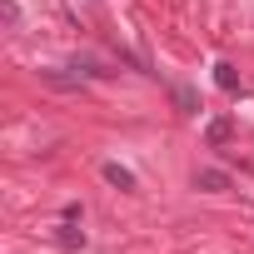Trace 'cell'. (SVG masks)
<instances>
[{"mask_svg": "<svg viewBox=\"0 0 254 254\" xmlns=\"http://www.w3.org/2000/svg\"><path fill=\"white\" fill-rule=\"evenodd\" d=\"M229 185H234V180H229L224 170H199V175H194V190H209V194H219V190H229Z\"/></svg>", "mask_w": 254, "mask_h": 254, "instance_id": "obj_1", "label": "cell"}, {"mask_svg": "<svg viewBox=\"0 0 254 254\" xmlns=\"http://www.w3.org/2000/svg\"><path fill=\"white\" fill-rule=\"evenodd\" d=\"M229 135H234V125H229V115H219V120H209V130H204V140L219 150V145H229Z\"/></svg>", "mask_w": 254, "mask_h": 254, "instance_id": "obj_2", "label": "cell"}, {"mask_svg": "<svg viewBox=\"0 0 254 254\" xmlns=\"http://www.w3.org/2000/svg\"><path fill=\"white\" fill-rule=\"evenodd\" d=\"M105 180H110L115 190H135V175H130V170H125V165H115V160L105 165Z\"/></svg>", "mask_w": 254, "mask_h": 254, "instance_id": "obj_3", "label": "cell"}, {"mask_svg": "<svg viewBox=\"0 0 254 254\" xmlns=\"http://www.w3.org/2000/svg\"><path fill=\"white\" fill-rule=\"evenodd\" d=\"M214 85L234 95V90H239V75H234V65H224V60H219V65H214Z\"/></svg>", "mask_w": 254, "mask_h": 254, "instance_id": "obj_4", "label": "cell"}, {"mask_svg": "<svg viewBox=\"0 0 254 254\" xmlns=\"http://www.w3.org/2000/svg\"><path fill=\"white\" fill-rule=\"evenodd\" d=\"M55 239H60L65 249H80V244H85V234L75 229V219H60V234H55Z\"/></svg>", "mask_w": 254, "mask_h": 254, "instance_id": "obj_5", "label": "cell"}, {"mask_svg": "<svg viewBox=\"0 0 254 254\" xmlns=\"http://www.w3.org/2000/svg\"><path fill=\"white\" fill-rule=\"evenodd\" d=\"M0 10H5V25H20V5L15 0H0Z\"/></svg>", "mask_w": 254, "mask_h": 254, "instance_id": "obj_6", "label": "cell"}]
</instances>
